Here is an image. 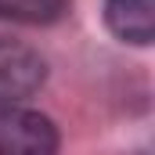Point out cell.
Instances as JSON below:
<instances>
[{"label":"cell","mask_w":155,"mask_h":155,"mask_svg":"<svg viewBox=\"0 0 155 155\" xmlns=\"http://www.w3.org/2000/svg\"><path fill=\"white\" fill-rule=\"evenodd\" d=\"M0 155H58V126L25 105H0Z\"/></svg>","instance_id":"1"},{"label":"cell","mask_w":155,"mask_h":155,"mask_svg":"<svg viewBox=\"0 0 155 155\" xmlns=\"http://www.w3.org/2000/svg\"><path fill=\"white\" fill-rule=\"evenodd\" d=\"M47 79V65L33 47L0 40V105H22Z\"/></svg>","instance_id":"2"},{"label":"cell","mask_w":155,"mask_h":155,"mask_svg":"<svg viewBox=\"0 0 155 155\" xmlns=\"http://www.w3.org/2000/svg\"><path fill=\"white\" fill-rule=\"evenodd\" d=\"M105 22L119 40L144 47V43H152L155 33L152 0H105Z\"/></svg>","instance_id":"3"},{"label":"cell","mask_w":155,"mask_h":155,"mask_svg":"<svg viewBox=\"0 0 155 155\" xmlns=\"http://www.w3.org/2000/svg\"><path fill=\"white\" fill-rule=\"evenodd\" d=\"M69 11V0H0V18L22 25H51Z\"/></svg>","instance_id":"4"}]
</instances>
